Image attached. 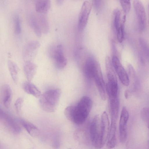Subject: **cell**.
I'll return each instance as SVG.
<instances>
[{"instance_id":"cell-22","label":"cell","mask_w":149,"mask_h":149,"mask_svg":"<svg viewBox=\"0 0 149 149\" xmlns=\"http://www.w3.org/2000/svg\"><path fill=\"white\" fill-rule=\"evenodd\" d=\"M8 69L13 81L16 83L17 81L19 68L17 64L13 61L8 60Z\"/></svg>"},{"instance_id":"cell-6","label":"cell","mask_w":149,"mask_h":149,"mask_svg":"<svg viewBox=\"0 0 149 149\" xmlns=\"http://www.w3.org/2000/svg\"><path fill=\"white\" fill-rule=\"evenodd\" d=\"M111 62L114 71L122 84L125 86H128L130 83L129 78L118 58L113 56Z\"/></svg>"},{"instance_id":"cell-11","label":"cell","mask_w":149,"mask_h":149,"mask_svg":"<svg viewBox=\"0 0 149 149\" xmlns=\"http://www.w3.org/2000/svg\"><path fill=\"white\" fill-rule=\"evenodd\" d=\"M101 140L102 144L104 146L108 136L109 129V122L107 113L104 111L102 114L100 118Z\"/></svg>"},{"instance_id":"cell-26","label":"cell","mask_w":149,"mask_h":149,"mask_svg":"<svg viewBox=\"0 0 149 149\" xmlns=\"http://www.w3.org/2000/svg\"><path fill=\"white\" fill-rule=\"evenodd\" d=\"M139 42L144 55L146 57H148L149 56L148 47L146 41L143 38L140 37L139 39Z\"/></svg>"},{"instance_id":"cell-27","label":"cell","mask_w":149,"mask_h":149,"mask_svg":"<svg viewBox=\"0 0 149 149\" xmlns=\"http://www.w3.org/2000/svg\"><path fill=\"white\" fill-rule=\"evenodd\" d=\"M14 30L15 32L17 34L21 32V26L19 17L18 15H15L14 18Z\"/></svg>"},{"instance_id":"cell-20","label":"cell","mask_w":149,"mask_h":149,"mask_svg":"<svg viewBox=\"0 0 149 149\" xmlns=\"http://www.w3.org/2000/svg\"><path fill=\"white\" fill-rule=\"evenodd\" d=\"M20 122L31 136L33 137H36L39 135V130L38 127L34 124L23 119H20Z\"/></svg>"},{"instance_id":"cell-7","label":"cell","mask_w":149,"mask_h":149,"mask_svg":"<svg viewBox=\"0 0 149 149\" xmlns=\"http://www.w3.org/2000/svg\"><path fill=\"white\" fill-rule=\"evenodd\" d=\"M133 6L138 19L139 30L141 31L145 29L146 24V18L145 8L140 1L134 0Z\"/></svg>"},{"instance_id":"cell-13","label":"cell","mask_w":149,"mask_h":149,"mask_svg":"<svg viewBox=\"0 0 149 149\" xmlns=\"http://www.w3.org/2000/svg\"><path fill=\"white\" fill-rule=\"evenodd\" d=\"M116 122L111 121L109 132L107 141V147L112 149L116 146Z\"/></svg>"},{"instance_id":"cell-23","label":"cell","mask_w":149,"mask_h":149,"mask_svg":"<svg viewBox=\"0 0 149 149\" xmlns=\"http://www.w3.org/2000/svg\"><path fill=\"white\" fill-rule=\"evenodd\" d=\"M31 22L32 27L36 34L38 37H40L41 34V30L37 21L34 18L32 17Z\"/></svg>"},{"instance_id":"cell-30","label":"cell","mask_w":149,"mask_h":149,"mask_svg":"<svg viewBox=\"0 0 149 149\" xmlns=\"http://www.w3.org/2000/svg\"><path fill=\"white\" fill-rule=\"evenodd\" d=\"M23 102V99L21 97L18 98L16 100L14 104V106L17 113H19L20 111Z\"/></svg>"},{"instance_id":"cell-24","label":"cell","mask_w":149,"mask_h":149,"mask_svg":"<svg viewBox=\"0 0 149 149\" xmlns=\"http://www.w3.org/2000/svg\"><path fill=\"white\" fill-rule=\"evenodd\" d=\"M141 116L144 124L148 127L149 125V109L147 107L143 108L141 111Z\"/></svg>"},{"instance_id":"cell-31","label":"cell","mask_w":149,"mask_h":149,"mask_svg":"<svg viewBox=\"0 0 149 149\" xmlns=\"http://www.w3.org/2000/svg\"><path fill=\"white\" fill-rule=\"evenodd\" d=\"M7 114L0 108V119L3 120Z\"/></svg>"},{"instance_id":"cell-3","label":"cell","mask_w":149,"mask_h":149,"mask_svg":"<svg viewBox=\"0 0 149 149\" xmlns=\"http://www.w3.org/2000/svg\"><path fill=\"white\" fill-rule=\"evenodd\" d=\"M105 64L107 80L106 87V92L109 97H117L118 92L117 79L111 61L109 57L107 56L106 58Z\"/></svg>"},{"instance_id":"cell-34","label":"cell","mask_w":149,"mask_h":149,"mask_svg":"<svg viewBox=\"0 0 149 149\" xmlns=\"http://www.w3.org/2000/svg\"><path fill=\"white\" fill-rule=\"evenodd\" d=\"M71 149V148H69V149Z\"/></svg>"},{"instance_id":"cell-28","label":"cell","mask_w":149,"mask_h":149,"mask_svg":"<svg viewBox=\"0 0 149 149\" xmlns=\"http://www.w3.org/2000/svg\"><path fill=\"white\" fill-rule=\"evenodd\" d=\"M116 31L117 40L119 42H122L124 38V30L123 24H121L120 26Z\"/></svg>"},{"instance_id":"cell-9","label":"cell","mask_w":149,"mask_h":149,"mask_svg":"<svg viewBox=\"0 0 149 149\" xmlns=\"http://www.w3.org/2000/svg\"><path fill=\"white\" fill-rule=\"evenodd\" d=\"M100 68L98 62L92 57H89L86 61L83 68V73L86 77L93 78L95 73Z\"/></svg>"},{"instance_id":"cell-14","label":"cell","mask_w":149,"mask_h":149,"mask_svg":"<svg viewBox=\"0 0 149 149\" xmlns=\"http://www.w3.org/2000/svg\"><path fill=\"white\" fill-rule=\"evenodd\" d=\"M39 46V42L36 41H32L26 46L24 49L23 54L25 62L31 61V58L33 53Z\"/></svg>"},{"instance_id":"cell-21","label":"cell","mask_w":149,"mask_h":149,"mask_svg":"<svg viewBox=\"0 0 149 149\" xmlns=\"http://www.w3.org/2000/svg\"><path fill=\"white\" fill-rule=\"evenodd\" d=\"M50 6V1L49 0H38L35 3V9L38 13H45L49 10Z\"/></svg>"},{"instance_id":"cell-17","label":"cell","mask_w":149,"mask_h":149,"mask_svg":"<svg viewBox=\"0 0 149 149\" xmlns=\"http://www.w3.org/2000/svg\"><path fill=\"white\" fill-rule=\"evenodd\" d=\"M111 110V120L117 121L119 108L118 97H109Z\"/></svg>"},{"instance_id":"cell-32","label":"cell","mask_w":149,"mask_h":149,"mask_svg":"<svg viewBox=\"0 0 149 149\" xmlns=\"http://www.w3.org/2000/svg\"><path fill=\"white\" fill-rule=\"evenodd\" d=\"M129 92L128 91L126 90L125 91V92L124 93V95L126 99H127L128 98V95H129Z\"/></svg>"},{"instance_id":"cell-1","label":"cell","mask_w":149,"mask_h":149,"mask_svg":"<svg viewBox=\"0 0 149 149\" xmlns=\"http://www.w3.org/2000/svg\"><path fill=\"white\" fill-rule=\"evenodd\" d=\"M93 102L88 96L82 97L77 104L68 107L64 113L67 119L77 125H81L85 121L91 110Z\"/></svg>"},{"instance_id":"cell-19","label":"cell","mask_w":149,"mask_h":149,"mask_svg":"<svg viewBox=\"0 0 149 149\" xmlns=\"http://www.w3.org/2000/svg\"><path fill=\"white\" fill-rule=\"evenodd\" d=\"M2 91L3 104L5 107L8 108L11 102L12 91L10 86L7 84L3 86Z\"/></svg>"},{"instance_id":"cell-2","label":"cell","mask_w":149,"mask_h":149,"mask_svg":"<svg viewBox=\"0 0 149 149\" xmlns=\"http://www.w3.org/2000/svg\"><path fill=\"white\" fill-rule=\"evenodd\" d=\"M61 94L59 88L51 89L45 92L40 97L41 108L47 112H53L56 110Z\"/></svg>"},{"instance_id":"cell-4","label":"cell","mask_w":149,"mask_h":149,"mask_svg":"<svg viewBox=\"0 0 149 149\" xmlns=\"http://www.w3.org/2000/svg\"><path fill=\"white\" fill-rule=\"evenodd\" d=\"M89 133L91 142L97 149L101 148L103 146L101 140L100 119L96 115L91 122L89 126Z\"/></svg>"},{"instance_id":"cell-16","label":"cell","mask_w":149,"mask_h":149,"mask_svg":"<svg viewBox=\"0 0 149 149\" xmlns=\"http://www.w3.org/2000/svg\"><path fill=\"white\" fill-rule=\"evenodd\" d=\"M37 69L36 65L31 61L25 62L24 71L28 81H30L32 80L36 73Z\"/></svg>"},{"instance_id":"cell-8","label":"cell","mask_w":149,"mask_h":149,"mask_svg":"<svg viewBox=\"0 0 149 149\" xmlns=\"http://www.w3.org/2000/svg\"><path fill=\"white\" fill-rule=\"evenodd\" d=\"M129 118V114L125 107L122 108L119 122V133L120 142L124 143L126 141L127 136V125Z\"/></svg>"},{"instance_id":"cell-5","label":"cell","mask_w":149,"mask_h":149,"mask_svg":"<svg viewBox=\"0 0 149 149\" xmlns=\"http://www.w3.org/2000/svg\"><path fill=\"white\" fill-rule=\"evenodd\" d=\"M92 8V5L90 2L85 1L83 3L79 14L78 28L80 31L85 29L88 22L89 17Z\"/></svg>"},{"instance_id":"cell-12","label":"cell","mask_w":149,"mask_h":149,"mask_svg":"<svg viewBox=\"0 0 149 149\" xmlns=\"http://www.w3.org/2000/svg\"><path fill=\"white\" fill-rule=\"evenodd\" d=\"M94 79L99 93L102 99H106V89L101 68L99 69L94 75Z\"/></svg>"},{"instance_id":"cell-25","label":"cell","mask_w":149,"mask_h":149,"mask_svg":"<svg viewBox=\"0 0 149 149\" xmlns=\"http://www.w3.org/2000/svg\"><path fill=\"white\" fill-rule=\"evenodd\" d=\"M114 26L116 31L120 26L121 13L118 10H116L114 12Z\"/></svg>"},{"instance_id":"cell-15","label":"cell","mask_w":149,"mask_h":149,"mask_svg":"<svg viewBox=\"0 0 149 149\" xmlns=\"http://www.w3.org/2000/svg\"><path fill=\"white\" fill-rule=\"evenodd\" d=\"M3 120L6 125L12 132L15 134L20 132L21 129L20 125L11 116L7 114Z\"/></svg>"},{"instance_id":"cell-29","label":"cell","mask_w":149,"mask_h":149,"mask_svg":"<svg viewBox=\"0 0 149 149\" xmlns=\"http://www.w3.org/2000/svg\"><path fill=\"white\" fill-rule=\"evenodd\" d=\"M120 3L124 12L127 13L129 12L131 8V3L129 0L120 1Z\"/></svg>"},{"instance_id":"cell-10","label":"cell","mask_w":149,"mask_h":149,"mask_svg":"<svg viewBox=\"0 0 149 149\" xmlns=\"http://www.w3.org/2000/svg\"><path fill=\"white\" fill-rule=\"evenodd\" d=\"M54 59L55 65L58 69L61 70L66 66L67 61L64 54L63 47L61 45H58L55 48Z\"/></svg>"},{"instance_id":"cell-33","label":"cell","mask_w":149,"mask_h":149,"mask_svg":"<svg viewBox=\"0 0 149 149\" xmlns=\"http://www.w3.org/2000/svg\"><path fill=\"white\" fill-rule=\"evenodd\" d=\"M63 1H61V0H58V1H57V3H58V5H61V4L62 3H63Z\"/></svg>"},{"instance_id":"cell-18","label":"cell","mask_w":149,"mask_h":149,"mask_svg":"<svg viewBox=\"0 0 149 149\" xmlns=\"http://www.w3.org/2000/svg\"><path fill=\"white\" fill-rule=\"evenodd\" d=\"M22 87L26 93L36 97H39L41 95L40 91L39 89L30 81H28L24 82Z\"/></svg>"}]
</instances>
